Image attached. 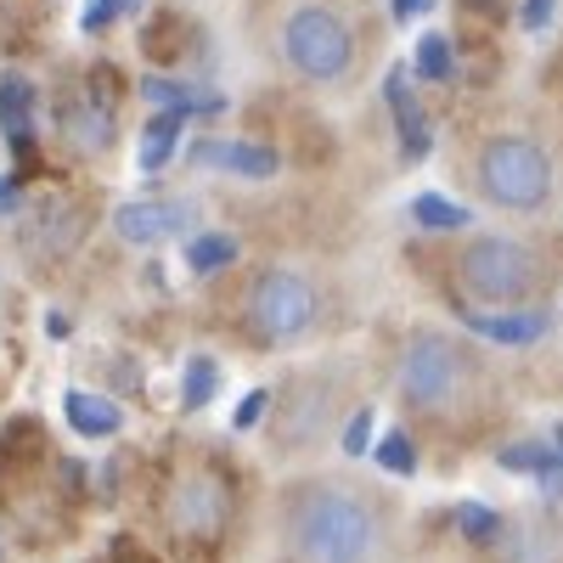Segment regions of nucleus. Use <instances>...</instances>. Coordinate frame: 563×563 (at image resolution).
I'll list each match as a JSON object with an SVG mask.
<instances>
[{
    "label": "nucleus",
    "mask_w": 563,
    "mask_h": 563,
    "mask_svg": "<svg viewBox=\"0 0 563 563\" xmlns=\"http://www.w3.org/2000/svg\"><path fill=\"white\" fill-rule=\"evenodd\" d=\"M547 254L507 231H479L456 254V288L474 305H530L547 288Z\"/></svg>",
    "instance_id": "obj_3"
},
{
    "label": "nucleus",
    "mask_w": 563,
    "mask_h": 563,
    "mask_svg": "<svg viewBox=\"0 0 563 563\" xmlns=\"http://www.w3.org/2000/svg\"><path fill=\"white\" fill-rule=\"evenodd\" d=\"M384 102L395 113V130H400V158L406 164H422L434 147V130H429V113H422V102L411 97V85H406V68H389L384 79Z\"/></svg>",
    "instance_id": "obj_12"
},
{
    "label": "nucleus",
    "mask_w": 563,
    "mask_h": 563,
    "mask_svg": "<svg viewBox=\"0 0 563 563\" xmlns=\"http://www.w3.org/2000/svg\"><path fill=\"white\" fill-rule=\"evenodd\" d=\"M141 97H147L158 113H220L225 108L214 90H198V85L169 79V74H147V79H141Z\"/></svg>",
    "instance_id": "obj_14"
},
{
    "label": "nucleus",
    "mask_w": 563,
    "mask_h": 563,
    "mask_svg": "<svg viewBox=\"0 0 563 563\" xmlns=\"http://www.w3.org/2000/svg\"><path fill=\"white\" fill-rule=\"evenodd\" d=\"M238 260V238H225V231H198V238H186V271L192 276H214Z\"/></svg>",
    "instance_id": "obj_16"
},
{
    "label": "nucleus",
    "mask_w": 563,
    "mask_h": 563,
    "mask_svg": "<svg viewBox=\"0 0 563 563\" xmlns=\"http://www.w3.org/2000/svg\"><path fill=\"white\" fill-rule=\"evenodd\" d=\"M192 164L198 169H220V175H243V180H271L282 169L276 147H260V141H192Z\"/></svg>",
    "instance_id": "obj_10"
},
{
    "label": "nucleus",
    "mask_w": 563,
    "mask_h": 563,
    "mask_svg": "<svg viewBox=\"0 0 563 563\" xmlns=\"http://www.w3.org/2000/svg\"><path fill=\"white\" fill-rule=\"evenodd\" d=\"M372 451V411H355L344 422V456H366Z\"/></svg>",
    "instance_id": "obj_26"
},
{
    "label": "nucleus",
    "mask_w": 563,
    "mask_h": 563,
    "mask_svg": "<svg viewBox=\"0 0 563 563\" xmlns=\"http://www.w3.org/2000/svg\"><path fill=\"white\" fill-rule=\"evenodd\" d=\"M0 135L12 153L34 147V85L23 74H0Z\"/></svg>",
    "instance_id": "obj_13"
},
{
    "label": "nucleus",
    "mask_w": 563,
    "mask_h": 563,
    "mask_svg": "<svg viewBox=\"0 0 563 563\" xmlns=\"http://www.w3.org/2000/svg\"><path fill=\"white\" fill-rule=\"evenodd\" d=\"M180 119H186V113H158L147 130H141V169H147V175H158V169L169 164L175 141H180Z\"/></svg>",
    "instance_id": "obj_17"
},
{
    "label": "nucleus",
    "mask_w": 563,
    "mask_h": 563,
    "mask_svg": "<svg viewBox=\"0 0 563 563\" xmlns=\"http://www.w3.org/2000/svg\"><path fill=\"white\" fill-rule=\"evenodd\" d=\"M462 327L485 344H501V350H525L536 339L552 333V316L547 310H462Z\"/></svg>",
    "instance_id": "obj_11"
},
{
    "label": "nucleus",
    "mask_w": 563,
    "mask_h": 563,
    "mask_svg": "<svg viewBox=\"0 0 563 563\" xmlns=\"http://www.w3.org/2000/svg\"><path fill=\"white\" fill-rule=\"evenodd\" d=\"M411 220L422 231H462L474 214H467L462 203H451V198H440V192H422V198H411Z\"/></svg>",
    "instance_id": "obj_19"
},
{
    "label": "nucleus",
    "mask_w": 563,
    "mask_h": 563,
    "mask_svg": "<svg viewBox=\"0 0 563 563\" xmlns=\"http://www.w3.org/2000/svg\"><path fill=\"white\" fill-rule=\"evenodd\" d=\"M474 186L490 209L541 214L552 203V158L536 135H485L474 153Z\"/></svg>",
    "instance_id": "obj_4"
},
{
    "label": "nucleus",
    "mask_w": 563,
    "mask_h": 563,
    "mask_svg": "<svg viewBox=\"0 0 563 563\" xmlns=\"http://www.w3.org/2000/svg\"><path fill=\"white\" fill-rule=\"evenodd\" d=\"M186 40V18H158V29L147 23V34H141V45H147V57L169 63L175 57V45Z\"/></svg>",
    "instance_id": "obj_23"
},
{
    "label": "nucleus",
    "mask_w": 563,
    "mask_h": 563,
    "mask_svg": "<svg viewBox=\"0 0 563 563\" xmlns=\"http://www.w3.org/2000/svg\"><path fill=\"white\" fill-rule=\"evenodd\" d=\"M282 63L310 85H344L355 74V29L333 12V7H294L282 18Z\"/></svg>",
    "instance_id": "obj_5"
},
{
    "label": "nucleus",
    "mask_w": 563,
    "mask_h": 563,
    "mask_svg": "<svg viewBox=\"0 0 563 563\" xmlns=\"http://www.w3.org/2000/svg\"><path fill=\"white\" fill-rule=\"evenodd\" d=\"M113 563H158L147 547H135V541H119V552H113Z\"/></svg>",
    "instance_id": "obj_30"
},
{
    "label": "nucleus",
    "mask_w": 563,
    "mask_h": 563,
    "mask_svg": "<svg viewBox=\"0 0 563 563\" xmlns=\"http://www.w3.org/2000/svg\"><path fill=\"white\" fill-rule=\"evenodd\" d=\"M485 389V366L474 361L462 339L451 333H411L400 361H395V395L406 411L429 422H456L462 411H474Z\"/></svg>",
    "instance_id": "obj_2"
},
{
    "label": "nucleus",
    "mask_w": 563,
    "mask_h": 563,
    "mask_svg": "<svg viewBox=\"0 0 563 563\" xmlns=\"http://www.w3.org/2000/svg\"><path fill=\"white\" fill-rule=\"evenodd\" d=\"M422 12H434V0H395V23H411Z\"/></svg>",
    "instance_id": "obj_29"
},
{
    "label": "nucleus",
    "mask_w": 563,
    "mask_h": 563,
    "mask_svg": "<svg viewBox=\"0 0 563 563\" xmlns=\"http://www.w3.org/2000/svg\"><path fill=\"white\" fill-rule=\"evenodd\" d=\"M372 456H378V467H384V474H395V479H411L417 474V445H411L406 429H389L378 445H372Z\"/></svg>",
    "instance_id": "obj_21"
},
{
    "label": "nucleus",
    "mask_w": 563,
    "mask_h": 563,
    "mask_svg": "<svg viewBox=\"0 0 563 563\" xmlns=\"http://www.w3.org/2000/svg\"><path fill=\"white\" fill-rule=\"evenodd\" d=\"M18 203H23L18 180H12V175H0V214H18Z\"/></svg>",
    "instance_id": "obj_28"
},
{
    "label": "nucleus",
    "mask_w": 563,
    "mask_h": 563,
    "mask_svg": "<svg viewBox=\"0 0 563 563\" xmlns=\"http://www.w3.org/2000/svg\"><path fill=\"white\" fill-rule=\"evenodd\" d=\"M124 7H141V0H124Z\"/></svg>",
    "instance_id": "obj_32"
},
{
    "label": "nucleus",
    "mask_w": 563,
    "mask_h": 563,
    "mask_svg": "<svg viewBox=\"0 0 563 563\" xmlns=\"http://www.w3.org/2000/svg\"><path fill=\"white\" fill-rule=\"evenodd\" d=\"M417 74L434 79V85H445V79L456 74V52H451L445 34H422V40H417Z\"/></svg>",
    "instance_id": "obj_22"
},
{
    "label": "nucleus",
    "mask_w": 563,
    "mask_h": 563,
    "mask_svg": "<svg viewBox=\"0 0 563 563\" xmlns=\"http://www.w3.org/2000/svg\"><path fill=\"white\" fill-rule=\"evenodd\" d=\"M265 406H271V395H265V389H249V395L238 400V411H231V429H238V434H249L254 422L265 417Z\"/></svg>",
    "instance_id": "obj_25"
},
{
    "label": "nucleus",
    "mask_w": 563,
    "mask_h": 563,
    "mask_svg": "<svg viewBox=\"0 0 563 563\" xmlns=\"http://www.w3.org/2000/svg\"><path fill=\"white\" fill-rule=\"evenodd\" d=\"M321 316V294L305 271H288V265H271L249 282V299H243V321L254 344L276 350V344H294L305 339Z\"/></svg>",
    "instance_id": "obj_6"
},
{
    "label": "nucleus",
    "mask_w": 563,
    "mask_h": 563,
    "mask_svg": "<svg viewBox=\"0 0 563 563\" xmlns=\"http://www.w3.org/2000/svg\"><path fill=\"white\" fill-rule=\"evenodd\" d=\"M45 333H52V339H68V316H45Z\"/></svg>",
    "instance_id": "obj_31"
},
{
    "label": "nucleus",
    "mask_w": 563,
    "mask_h": 563,
    "mask_svg": "<svg viewBox=\"0 0 563 563\" xmlns=\"http://www.w3.org/2000/svg\"><path fill=\"white\" fill-rule=\"evenodd\" d=\"M225 519H231V490H225L220 474H209V467L180 474V479L169 485V496H164V525H169V536L186 541V547H192V541H198V547L220 541Z\"/></svg>",
    "instance_id": "obj_7"
},
{
    "label": "nucleus",
    "mask_w": 563,
    "mask_h": 563,
    "mask_svg": "<svg viewBox=\"0 0 563 563\" xmlns=\"http://www.w3.org/2000/svg\"><path fill=\"white\" fill-rule=\"evenodd\" d=\"M57 124L79 153H108L113 147V74H102V63L90 68V85L79 97L57 102Z\"/></svg>",
    "instance_id": "obj_8"
},
{
    "label": "nucleus",
    "mask_w": 563,
    "mask_h": 563,
    "mask_svg": "<svg viewBox=\"0 0 563 563\" xmlns=\"http://www.w3.org/2000/svg\"><path fill=\"white\" fill-rule=\"evenodd\" d=\"M192 220H198V203H186V198H141V203H119L113 231L135 249H153V243L192 231Z\"/></svg>",
    "instance_id": "obj_9"
},
{
    "label": "nucleus",
    "mask_w": 563,
    "mask_h": 563,
    "mask_svg": "<svg viewBox=\"0 0 563 563\" xmlns=\"http://www.w3.org/2000/svg\"><path fill=\"white\" fill-rule=\"evenodd\" d=\"M389 512L350 479H310L282 501V558L288 563H384Z\"/></svg>",
    "instance_id": "obj_1"
},
{
    "label": "nucleus",
    "mask_w": 563,
    "mask_h": 563,
    "mask_svg": "<svg viewBox=\"0 0 563 563\" xmlns=\"http://www.w3.org/2000/svg\"><path fill=\"white\" fill-rule=\"evenodd\" d=\"M63 411H68V429L85 434V440H108L124 429V411L108 400V395H85V389H68L63 395Z\"/></svg>",
    "instance_id": "obj_15"
},
{
    "label": "nucleus",
    "mask_w": 563,
    "mask_h": 563,
    "mask_svg": "<svg viewBox=\"0 0 563 563\" xmlns=\"http://www.w3.org/2000/svg\"><path fill=\"white\" fill-rule=\"evenodd\" d=\"M214 389H220L214 355H192V361H186V378H180V406H186V411H203V406L214 400Z\"/></svg>",
    "instance_id": "obj_18"
},
{
    "label": "nucleus",
    "mask_w": 563,
    "mask_h": 563,
    "mask_svg": "<svg viewBox=\"0 0 563 563\" xmlns=\"http://www.w3.org/2000/svg\"><path fill=\"white\" fill-rule=\"evenodd\" d=\"M124 12V0H85V12H79V29L85 34H102V29H113V18Z\"/></svg>",
    "instance_id": "obj_24"
},
{
    "label": "nucleus",
    "mask_w": 563,
    "mask_h": 563,
    "mask_svg": "<svg viewBox=\"0 0 563 563\" xmlns=\"http://www.w3.org/2000/svg\"><path fill=\"white\" fill-rule=\"evenodd\" d=\"M456 530H462L467 541H479V547H496V541L507 536L501 512L485 507V501H462V507H456Z\"/></svg>",
    "instance_id": "obj_20"
},
{
    "label": "nucleus",
    "mask_w": 563,
    "mask_h": 563,
    "mask_svg": "<svg viewBox=\"0 0 563 563\" xmlns=\"http://www.w3.org/2000/svg\"><path fill=\"white\" fill-rule=\"evenodd\" d=\"M552 12H558V0H525V12H519V23H525L530 34H541V29L552 23Z\"/></svg>",
    "instance_id": "obj_27"
}]
</instances>
